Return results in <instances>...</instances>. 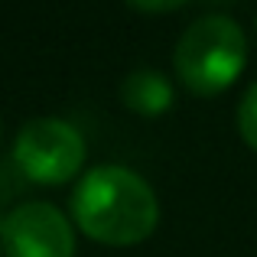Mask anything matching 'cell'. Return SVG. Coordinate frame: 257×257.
<instances>
[{"label":"cell","instance_id":"obj_1","mask_svg":"<svg viewBox=\"0 0 257 257\" xmlns=\"http://www.w3.org/2000/svg\"><path fill=\"white\" fill-rule=\"evenodd\" d=\"M72 218L85 238L107 247L147 241L160 225L157 192L127 166H94L72 192Z\"/></svg>","mask_w":257,"mask_h":257},{"label":"cell","instance_id":"obj_2","mask_svg":"<svg viewBox=\"0 0 257 257\" xmlns=\"http://www.w3.org/2000/svg\"><path fill=\"white\" fill-rule=\"evenodd\" d=\"M173 65L176 78L192 94H221L247 65V36L231 17H202L179 36Z\"/></svg>","mask_w":257,"mask_h":257},{"label":"cell","instance_id":"obj_3","mask_svg":"<svg viewBox=\"0 0 257 257\" xmlns=\"http://www.w3.org/2000/svg\"><path fill=\"white\" fill-rule=\"evenodd\" d=\"M13 163L36 186H62L82 170L85 137L62 117H36L20 127Z\"/></svg>","mask_w":257,"mask_h":257},{"label":"cell","instance_id":"obj_4","mask_svg":"<svg viewBox=\"0 0 257 257\" xmlns=\"http://www.w3.org/2000/svg\"><path fill=\"white\" fill-rule=\"evenodd\" d=\"M4 257H75V228L49 202H23L0 225Z\"/></svg>","mask_w":257,"mask_h":257},{"label":"cell","instance_id":"obj_5","mask_svg":"<svg viewBox=\"0 0 257 257\" xmlns=\"http://www.w3.org/2000/svg\"><path fill=\"white\" fill-rule=\"evenodd\" d=\"M120 101L131 114H140V117H160L173 107L176 91L173 82L163 75V72L153 69H137L120 82Z\"/></svg>","mask_w":257,"mask_h":257},{"label":"cell","instance_id":"obj_6","mask_svg":"<svg viewBox=\"0 0 257 257\" xmlns=\"http://www.w3.org/2000/svg\"><path fill=\"white\" fill-rule=\"evenodd\" d=\"M238 131L244 137V144L257 150V82L244 91V98L238 104Z\"/></svg>","mask_w":257,"mask_h":257},{"label":"cell","instance_id":"obj_7","mask_svg":"<svg viewBox=\"0 0 257 257\" xmlns=\"http://www.w3.org/2000/svg\"><path fill=\"white\" fill-rule=\"evenodd\" d=\"M127 4L140 13H173L179 7H186L189 0H127Z\"/></svg>","mask_w":257,"mask_h":257},{"label":"cell","instance_id":"obj_8","mask_svg":"<svg viewBox=\"0 0 257 257\" xmlns=\"http://www.w3.org/2000/svg\"><path fill=\"white\" fill-rule=\"evenodd\" d=\"M254 26H257V20H254Z\"/></svg>","mask_w":257,"mask_h":257},{"label":"cell","instance_id":"obj_9","mask_svg":"<svg viewBox=\"0 0 257 257\" xmlns=\"http://www.w3.org/2000/svg\"><path fill=\"white\" fill-rule=\"evenodd\" d=\"M0 251H4V247H0Z\"/></svg>","mask_w":257,"mask_h":257}]
</instances>
